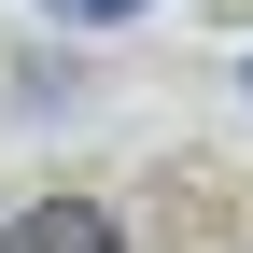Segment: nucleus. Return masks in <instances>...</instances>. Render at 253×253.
<instances>
[{
	"label": "nucleus",
	"mask_w": 253,
	"mask_h": 253,
	"mask_svg": "<svg viewBox=\"0 0 253 253\" xmlns=\"http://www.w3.org/2000/svg\"><path fill=\"white\" fill-rule=\"evenodd\" d=\"M56 14H84V28H126V14H141V0H56Z\"/></svg>",
	"instance_id": "obj_2"
},
{
	"label": "nucleus",
	"mask_w": 253,
	"mask_h": 253,
	"mask_svg": "<svg viewBox=\"0 0 253 253\" xmlns=\"http://www.w3.org/2000/svg\"><path fill=\"white\" fill-rule=\"evenodd\" d=\"M0 253H113V211L99 197H28V211H0Z\"/></svg>",
	"instance_id": "obj_1"
}]
</instances>
